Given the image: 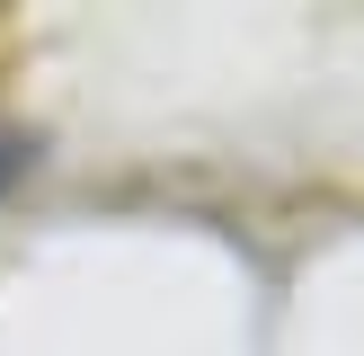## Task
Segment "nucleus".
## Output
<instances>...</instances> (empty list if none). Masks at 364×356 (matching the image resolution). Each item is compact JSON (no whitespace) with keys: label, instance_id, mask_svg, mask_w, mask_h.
I'll return each instance as SVG.
<instances>
[{"label":"nucleus","instance_id":"nucleus-1","mask_svg":"<svg viewBox=\"0 0 364 356\" xmlns=\"http://www.w3.org/2000/svg\"><path fill=\"white\" fill-rule=\"evenodd\" d=\"M9 169H18V142H9V134H0V187H9Z\"/></svg>","mask_w":364,"mask_h":356}]
</instances>
